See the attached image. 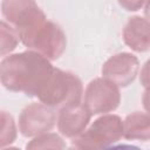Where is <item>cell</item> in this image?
<instances>
[{"mask_svg": "<svg viewBox=\"0 0 150 150\" xmlns=\"http://www.w3.org/2000/svg\"><path fill=\"white\" fill-rule=\"evenodd\" d=\"M121 102L120 87L112 81L97 77L91 80L84 91V105L93 115L114 111Z\"/></svg>", "mask_w": 150, "mask_h": 150, "instance_id": "obj_5", "label": "cell"}, {"mask_svg": "<svg viewBox=\"0 0 150 150\" xmlns=\"http://www.w3.org/2000/svg\"><path fill=\"white\" fill-rule=\"evenodd\" d=\"M138 68V59L131 53L122 52L110 56L103 63L101 73L102 77L112 81L118 87L125 88L135 81Z\"/></svg>", "mask_w": 150, "mask_h": 150, "instance_id": "obj_8", "label": "cell"}, {"mask_svg": "<svg viewBox=\"0 0 150 150\" xmlns=\"http://www.w3.org/2000/svg\"><path fill=\"white\" fill-rule=\"evenodd\" d=\"M54 108L45 103H32L25 107L19 116V131L25 137H35L53 129L56 122Z\"/></svg>", "mask_w": 150, "mask_h": 150, "instance_id": "obj_7", "label": "cell"}, {"mask_svg": "<svg viewBox=\"0 0 150 150\" xmlns=\"http://www.w3.org/2000/svg\"><path fill=\"white\" fill-rule=\"evenodd\" d=\"M139 81L144 88H150V59L143 64L141 69Z\"/></svg>", "mask_w": 150, "mask_h": 150, "instance_id": "obj_16", "label": "cell"}, {"mask_svg": "<svg viewBox=\"0 0 150 150\" xmlns=\"http://www.w3.org/2000/svg\"><path fill=\"white\" fill-rule=\"evenodd\" d=\"M142 103L145 111L150 114V88H145V91L143 93V96H142Z\"/></svg>", "mask_w": 150, "mask_h": 150, "instance_id": "obj_17", "label": "cell"}, {"mask_svg": "<svg viewBox=\"0 0 150 150\" xmlns=\"http://www.w3.org/2000/svg\"><path fill=\"white\" fill-rule=\"evenodd\" d=\"M27 149H64L66 143L63 139L53 132H43L35 136L29 143L26 145Z\"/></svg>", "mask_w": 150, "mask_h": 150, "instance_id": "obj_12", "label": "cell"}, {"mask_svg": "<svg viewBox=\"0 0 150 150\" xmlns=\"http://www.w3.org/2000/svg\"><path fill=\"white\" fill-rule=\"evenodd\" d=\"M123 137V121L114 114H103L80 136L73 138L71 144L77 149H101L117 143Z\"/></svg>", "mask_w": 150, "mask_h": 150, "instance_id": "obj_4", "label": "cell"}, {"mask_svg": "<svg viewBox=\"0 0 150 150\" xmlns=\"http://www.w3.org/2000/svg\"><path fill=\"white\" fill-rule=\"evenodd\" d=\"M19 36L28 49L42 54L50 61L60 59L67 47V39L62 28L47 18L19 33Z\"/></svg>", "mask_w": 150, "mask_h": 150, "instance_id": "obj_3", "label": "cell"}, {"mask_svg": "<svg viewBox=\"0 0 150 150\" xmlns=\"http://www.w3.org/2000/svg\"><path fill=\"white\" fill-rule=\"evenodd\" d=\"M83 95L82 81L75 74L54 68L38 94L40 102L52 108L80 103Z\"/></svg>", "mask_w": 150, "mask_h": 150, "instance_id": "obj_2", "label": "cell"}, {"mask_svg": "<svg viewBox=\"0 0 150 150\" xmlns=\"http://www.w3.org/2000/svg\"><path fill=\"white\" fill-rule=\"evenodd\" d=\"M93 114L88 108L80 103H74L66 105L60 109L57 116V130L60 134L67 138H75L80 136L90 122Z\"/></svg>", "mask_w": 150, "mask_h": 150, "instance_id": "obj_9", "label": "cell"}, {"mask_svg": "<svg viewBox=\"0 0 150 150\" xmlns=\"http://www.w3.org/2000/svg\"><path fill=\"white\" fill-rule=\"evenodd\" d=\"M15 138H16V127L13 116L7 111H1V136H0L1 148L12 144L15 141Z\"/></svg>", "mask_w": 150, "mask_h": 150, "instance_id": "obj_14", "label": "cell"}, {"mask_svg": "<svg viewBox=\"0 0 150 150\" xmlns=\"http://www.w3.org/2000/svg\"><path fill=\"white\" fill-rule=\"evenodd\" d=\"M1 13L4 20L13 26L18 34L46 19L35 0H2Z\"/></svg>", "mask_w": 150, "mask_h": 150, "instance_id": "obj_6", "label": "cell"}, {"mask_svg": "<svg viewBox=\"0 0 150 150\" xmlns=\"http://www.w3.org/2000/svg\"><path fill=\"white\" fill-rule=\"evenodd\" d=\"M0 28H1V56H5L6 54L15 49V47L20 41V36L16 29L5 20L1 21Z\"/></svg>", "mask_w": 150, "mask_h": 150, "instance_id": "obj_13", "label": "cell"}, {"mask_svg": "<svg viewBox=\"0 0 150 150\" xmlns=\"http://www.w3.org/2000/svg\"><path fill=\"white\" fill-rule=\"evenodd\" d=\"M144 15L146 19L150 20V0H146L145 6H144Z\"/></svg>", "mask_w": 150, "mask_h": 150, "instance_id": "obj_18", "label": "cell"}, {"mask_svg": "<svg viewBox=\"0 0 150 150\" xmlns=\"http://www.w3.org/2000/svg\"><path fill=\"white\" fill-rule=\"evenodd\" d=\"M123 137L128 141H150V114L134 111L123 121Z\"/></svg>", "mask_w": 150, "mask_h": 150, "instance_id": "obj_11", "label": "cell"}, {"mask_svg": "<svg viewBox=\"0 0 150 150\" xmlns=\"http://www.w3.org/2000/svg\"><path fill=\"white\" fill-rule=\"evenodd\" d=\"M120 6L128 12H136L143 7L146 0H117Z\"/></svg>", "mask_w": 150, "mask_h": 150, "instance_id": "obj_15", "label": "cell"}, {"mask_svg": "<svg viewBox=\"0 0 150 150\" xmlns=\"http://www.w3.org/2000/svg\"><path fill=\"white\" fill-rule=\"evenodd\" d=\"M122 36L130 49L138 53L150 50V20L138 15L129 18Z\"/></svg>", "mask_w": 150, "mask_h": 150, "instance_id": "obj_10", "label": "cell"}, {"mask_svg": "<svg viewBox=\"0 0 150 150\" xmlns=\"http://www.w3.org/2000/svg\"><path fill=\"white\" fill-rule=\"evenodd\" d=\"M53 69L49 59L29 49L4 57L0 63V79L7 90L36 97Z\"/></svg>", "mask_w": 150, "mask_h": 150, "instance_id": "obj_1", "label": "cell"}]
</instances>
